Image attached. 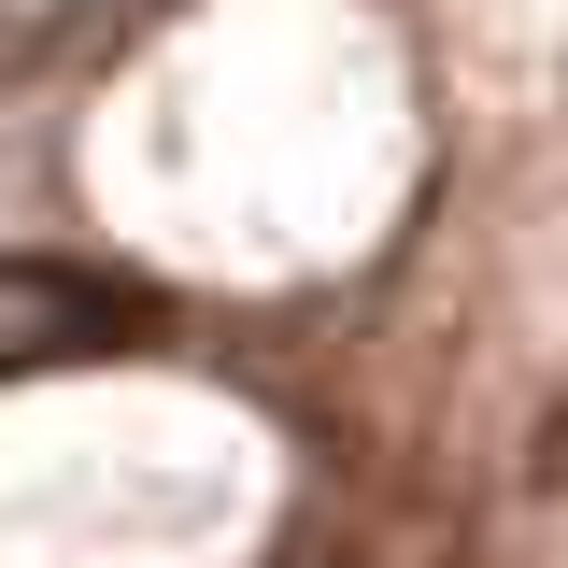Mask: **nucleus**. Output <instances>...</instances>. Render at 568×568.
Returning <instances> with one entry per match:
<instances>
[{"instance_id": "nucleus-1", "label": "nucleus", "mask_w": 568, "mask_h": 568, "mask_svg": "<svg viewBox=\"0 0 568 568\" xmlns=\"http://www.w3.org/2000/svg\"><path fill=\"white\" fill-rule=\"evenodd\" d=\"M85 342H129V298L58 284V271H14V284H0V369H43V355H85Z\"/></svg>"}]
</instances>
